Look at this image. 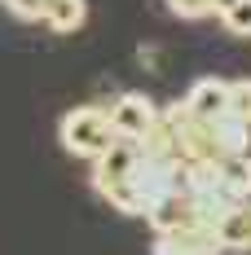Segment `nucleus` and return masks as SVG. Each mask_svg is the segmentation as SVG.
I'll return each mask as SVG.
<instances>
[{
	"instance_id": "nucleus-1",
	"label": "nucleus",
	"mask_w": 251,
	"mask_h": 255,
	"mask_svg": "<svg viewBox=\"0 0 251 255\" xmlns=\"http://www.w3.org/2000/svg\"><path fill=\"white\" fill-rule=\"evenodd\" d=\"M57 136L75 158H101L119 141L115 124H110V106H75V110H66L62 124H57Z\"/></svg>"
},
{
	"instance_id": "nucleus-2",
	"label": "nucleus",
	"mask_w": 251,
	"mask_h": 255,
	"mask_svg": "<svg viewBox=\"0 0 251 255\" xmlns=\"http://www.w3.org/2000/svg\"><path fill=\"white\" fill-rule=\"evenodd\" d=\"M154 119H159V106L146 93H119V102L110 106V124L119 141H141L154 128Z\"/></svg>"
},
{
	"instance_id": "nucleus-3",
	"label": "nucleus",
	"mask_w": 251,
	"mask_h": 255,
	"mask_svg": "<svg viewBox=\"0 0 251 255\" xmlns=\"http://www.w3.org/2000/svg\"><path fill=\"white\" fill-rule=\"evenodd\" d=\"M154 255H225V251H221V238L212 225H194V229L154 233Z\"/></svg>"
},
{
	"instance_id": "nucleus-4",
	"label": "nucleus",
	"mask_w": 251,
	"mask_h": 255,
	"mask_svg": "<svg viewBox=\"0 0 251 255\" xmlns=\"http://www.w3.org/2000/svg\"><path fill=\"white\" fill-rule=\"evenodd\" d=\"M137 158H141V145L137 141H115L101 158H93V189L115 185V180H128L132 167H137Z\"/></svg>"
},
{
	"instance_id": "nucleus-5",
	"label": "nucleus",
	"mask_w": 251,
	"mask_h": 255,
	"mask_svg": "<svg viewBox=\"0 0 251 255\" xmlns=\"http://www.w3.org/2000/svg\"><path fill=\"white\" fill-rule=\"evenodd\" d=\"M181 102L190 106L199 119H221V115H229V84L216 79V75H203V79L190 84V93Z\"/></svg>"
},
{
	"instance_id": "nucleus-6",
	"label": "nucleus",
	"mask_w": 251,
	"mask_h": 255,
	"mask_svg": "<svg viewBox=\"0 0 251 255\" xmlns=\"http://www.w3.org/2000/svg\"><path fill=\"white\" fill-rule=\"evenodd\" d=\"M216 238L225 255H247L251 251V203H238L216 220Z\"/></svg>"
},
{
	"instance_id": "nucleus-7",
	"label": "nucleus",
	"mask_w": 251,
	"mask_h": 255,
	"mask_svg": "<svg viewBox=\"0 0 251 255\" xmlns=\"http://www.w3.org/2000/svg\"><path fill=\"white\" fill-rule=\"evenodd\" d=\"M44 22H49V31H57V35H71V31H79V26L88 22V4H84V0H49Z\"/></svg>"
},
{
	"instance_id": "nucleus-8",
	"label": "nucleus",
	"mask_w": 251,
	"mask_h": 255,
	"mask_svg": "<svg viewBox=\"0 0 251 255\" xmlns=\"http://www.w3.org/2000/svg\"><path fill=\"white\" fill-rule=\"evenodd\" d=\"M216 172L243 203H251V154H229V158L216 163Z\"/></svg>"
},
{
	"instance_id": "nucleus-9",
	"label": "nucleus",
	"mask_w": 251,
	"mask_h": 255,
	"mask_svg": "<svg viewBox=\"0 0 251 255\" xmlns=\"http://www.w3.org/2000/svg\"><path fill=\"white\" fill-rule=\"evenodd\" d=\"M229 115L251 128V79H229Z\"/></svg>"
},
{
	"instance_id": "nucleus-10",
	"label": "nucleus",
	"mask_w": 251,
	"mask_h": 255,
	"mask_svg": "<svg viewBox=\"0 0 251 255\" xmlns=\"http://www.w3.org/2000/svg\"><path fill=\"white\" fill-rule=\"evenodd\" d=\"M229 35H251V0H234L225 13H221Z\"/></svg>"
},
{
	"instance_id": "nucleus-11",
	"label": "nucleus",
	"mask_w": 251,
	"mask_h": 255,
	"mask_svg": "<svg viewBox=\"0 0 251 255\" xmlns=\"http://www.w3.org/2000/svg\"><path fill=\"white\" fill-rule=\"evenodd\" d=\"M168 9H172L176 18H185V22H199V18L216 13V0H168Z\"/></svg>"
},
{
	"instance_id": "nucleus-12",
	"label": "nucleus",
	"mask_w": 251,
	"mask_h": 255,
	"mask_svg": "<svg viewBox=\"0 0 251 255\" xmlns=\"http://www.w3.org/2000/svg\"><path fill=\"white\" fill-rule=\"evenodd\" d=\"M4 9H9L18 22H44V13H49V0H4Z\"/></svg>"
}]
</instances>
